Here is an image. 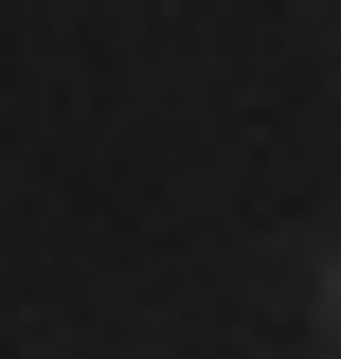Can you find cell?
I'll use <instances>...</instances> for the list:
<instances>
[{"label": "cell", "mask_w": 341, "mask_h": 359, "mask_svg": "<svg viewBox=\"0 0 341 359\" xmlns=\"http://www.w3.org/2000/svg\"><path fill=\"white\" fill-rule=\"evenodd\" d=\"M323 341H341V252H323Z\"/></svg>", "instance_id": "obj_1"}]
</instances>
